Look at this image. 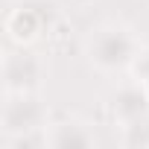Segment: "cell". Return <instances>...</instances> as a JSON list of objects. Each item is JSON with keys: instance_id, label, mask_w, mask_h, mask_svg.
Masks as SVG:
<instances>
[{"instance_id": "cell-1", "label": "cell", "mask_w": 149, "mask_h": 149, "mask_svg": "<svg viewBox=\"0 0 149 149\" xmlns=\"http://www.w3.org/2000/svg\"><path fill=\"white\" fill-rule=\"evenodd\" d=\"M140 38L134 35V29L123 26V24H102L97 26L88 41H85V56L88 61L102 70V73H120L129 70L132 61L140 53Z\"/></svg>"}, {"instance_id": "cell-2", "label": "cell", "mask_w": 149, "mask_h": 149, "mask_svg": "<svg viewBox=\"0 0 149 149\" xmlns=\"http://www.w3.org/2000/svg\"><path fill=\"white\" fill-rule=\"evenodd\" d=\"M47 129V105L35 97V91L29 94H6L3 97V111H0V132L6 140L26 134V132H38Z\"/></svg>"}, {"instance_id": "cell-3", "label": "cell", "mask_w": 149, "mask_h": 149, "mask_svg": "<svg viewBox=\"0 0 149 149\" xmlns=\"http://www.w3.org/2000/svg\"><path fill=\"white\" fill-rule=\"evenodd\" d=\"M44 6H35V3H24V6H15L9 9L6 21H3V29H6V38L18 47H29L41 38V32H47L53 26L56 18H47L41 12Z\"/></svg>"}, {"instance_id": "cell-4", "label": "cell", "mask_w": 149, "mask_h": 149, "mask_svg": "<svg viewBox=\"0 0 149 149\" xmlns=\"http://www.w3.org/2000/svg\"><path fill=\"white\" fill-rule=\"evenodd\" d=\"M44 76V64L35 53H6L3 56V94H29Z\"/></svg>"}, {"instance_id": "cell-5", "label": "cell", "mask_w": 149, "mask_h": 149, "mask_svg": "<svg viewBox=\"0 0 149 149\" xmlns=\"http://www.w3.org/2000/svg\"><path fill=\"white\" fill-rule=\"evenodd\" d=\"M108 108H111V117H114L117 126H132V123H137L149 114V97H146L143 85L134 79L129 85H120L111 94Z\"/></svg>"}, {"instance_id": "cell-6", "label": "cell", "mask_w": 149, "mask_h": 149, "mask_svg": "<svg viewBox=\"0 0 149 149\" xmlns=\"http://www.w3.org/2000/svg\"><path fill=\"white\" fill-rule=\"evenodd\" d=\"M94 143H97L94 132L76 120H64V123H56L47 129V146H53V149H88Z\"/></svg>"}, {"instance_id": "cell-7", "label": "cell", "mask_w": 149, "mask_h": 149, "mask_svg": "<svg viewBox=\"0 0 149 149\" xmlns=\"http://www.w3.org/2000/svg\"><path fill=\"white\" fill-rule=\"evenodd\" d=\"M123 132H126V137H123L126 146H149V114L132 126H123Z\"/></svg>"}, {"instance_id": "cell-8", "label": "cell", "mask_w": 149, "mask_h": 149, "mask_svg": "<svg viewBox=\"0 0 149 149\" xmlns=\"http://www.w3.org/2000/svg\"><path fill=\"white\" fill-rule=\"evenodd\" d=\"M132 79H137V82H143V79H149V50H140L137 53V58L132 61Z\"/></svg>"}, {"instance_id": "cell-9", "label": "cell", "mask_w": 149, "mask_h": 149, "mask_svg": "<svg viewBox=\"0 0 149 149\" xmlns=\"http://www.w3.org/2000/svg\"><path fill=\"white\" fill-rule=\"evenodd\" d=\"M140 85H143V91H146V97H149V79H143Z\"/></svg>"}]
</instances>
